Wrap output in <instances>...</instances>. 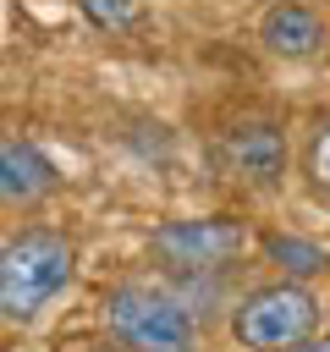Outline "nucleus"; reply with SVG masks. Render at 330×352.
I'll list each match as a JSON object with an SVG mask.
<instances>
[{
  "label": "nucleus",
  "mask_w": 330,
  "mask_h": 352,
  "mask_svg": "<svg viewBox=\"0 0 330 352\" xmlns=\"http://www.w3.org/2000/svg\"><path fill=\"white\" fill-rule=\"evenodd\" d=\"M297 352H330V336H319V341H308V346H297Z\"/></svg>",
  "instance_id": "nucleus-11"
},
{
  "label": "nucleus",
  "mask_w": 330,
  "mask_h": 352,
  "mask_svg": "<svg viewBox=\"0 0 330 352\" xmlns=\"http://www.w3.org/2000/svg\"><path fill=\"white\" fill-rule=\"evenodd\" d=\"M72 242L60 231H22L0 248V314L11 324H28L66 280H72Z\"/></svg>",
  "instance_id": "nucleus-1"
},
{
  "label": "nucleus",
  "mask_w": 330,
  "mask_h": 352,
  "mask_svg": "<svg viewBox=\"0 0 330 352\" xmlns=\"http://www.w3.org/2000/svg\"><path fill=\"white\" fill-rule=\"evenodd\" d=\"M220 160H226V170H231V176L270 187V182L286 170V138H280L270 121H242V126H231V132H226Z\"/></svg>",
  "instance_id": "nucleus-5"
},
{
  "label": "nucleus",
  "mask_w": 330,
  "mask_h": 352,
  "mask_svg": "<svg viewBox=\"0 0 330 352\" xmlns=\"http://www.w3.org/2000/svg\"><path fill=\"white\" fill-rule=\"evenodd\" d=\"M104 319H110V336L126 352H192L198 346L192 314L176 297H165L154 286H138V280H126L104 297Z\"/></svg>",
  "instance_id": "nucleus-2"
},
{
  "label": "nucleus",
  "mask_w": 330,
  "mask_h": 352,
  "mask_svg": "<svg viewBox=\"0 0 330 352\" xmlns=\"http://www.w3.org/2000/svg\"><path fill=\"white\" fill-rule=\"evenodd\" d=\"M55 165L22 143V138H0V204H38L44 192H55Z\"/></svg>",
  "instance_id": "nucleus-6"
},
{
  "label": "nucleus",
  "mask_w": 330,
  "mask_h": 352,
  "mask_svg": "<svg viewBox=\"0 0 330 352\" xmlns=\"http://www.w3.org/2000/svg\"><path fill=\"white\" fill-rule=\"evenodd\" d=\"M270 258H275L286 275H314V270H324V264H330L314 242H297V236H270Z\"/></svg>",
  "instance_id": "nucleus-8"
},
{
  "label": "nucleus",
  "mask_w": 330,
  "mask_h": 352,
  "mask_svg": "<svg viewBox=\"0 0 330 352\" xmlns=\"http://www.w3.org/2000/svg\"><path fill=\"white\" fill-rule=\"evenodd\" d=\"M248 248V231L236 220H170L154 231V253L170 270H220Z\"/></svg>",
  "instance_id": "nucleus-4"
},
{
  "label": "nucleus",
  "mask_w": 330,
  "mask_h": 352,
  "mask_svg": "<svg viewBox=\"0 0 330 352\" xmlns=\"http://www.w3.org/2000/svg\"><path fill=\"white\" fill-rule=\"evenodd\" d=\"M82 11H88V22L116 28V33L138 22V0H82Z\"/></svg>",
  "instance_id": "nucleus-9"
},
{
  "label": "nucleus",
  "mask_w": 330,
  "mask_h": 352,
  "mask_svg": "<svg viewBox=\"0 0 330 352\" xmlns=\"http://www.w3.org/2000/svg\"><path fill=\"white\" fill-rule=\"evenodd\" d=\"M314 324H319V302H314L297 280L258 286V292L231 314V336H236L248 352H297V346L314 341Z\"/></svg>",
  "instance_id": "nucleus-3"
},
{
  "label": "nucleus",
  "mask_w": 330,
  "mask_h": 352,
  "mask_svg": "<svg viewBox=\"0 0 330 352\" xmlns=\"http://www.w3.org/2000/svg\"><path fill=\"white\" fill-rule=\"evenodd\" d=\"M258 38H264L275 55H314V50H319V38H324V28H319V16H314L308 6L280 0V6H270V11H264Z\"/></svg>",
  "instance_id": "nucleus-7"
},
{
  "label": "nucleus",
  "mask_w": 330,
  "mask_h": 352,
  "mask_svg": "<svg viewBox=\"0 0 330 352\" xmlns=\"http://www.w3.org/2000/svg\"><path fill=\"white\" fill-rule=\"evenodd\" d=\"M308 176L330 192V126H319V138H314V148H308Z\"/></svg>",
  "instance_id": "nucleus-10"
}]
</instances>
